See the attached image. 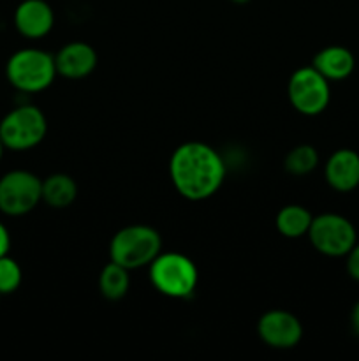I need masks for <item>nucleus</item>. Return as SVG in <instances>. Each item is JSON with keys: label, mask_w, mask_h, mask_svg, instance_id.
<instances>
[{"label": "nucleus", "mask_w": 359, "mask_h": 361, "mask_svg": "<svg viewBox=\"0 0 359 361\" xmlns=\"http://www.w3.org/2000/svg\"><path fill=\"white\" fill-rule=\"evenodd\" d=\"M169 176L180 196L189 201H204L217 194L224 183V159L203 141H187L172 152Z\"/></svg>", "instance_id": "nucleus-1"}, {"label": "nucleus", "mask_w": 359, "mask_h": 361, "mask_svg": "<svg viewBox=\"0 0 359 361\" xmlns=\"http://www.w3.org/2000/svg\"><path fill=\"white\" fill-rule=\"evenodd\" d=\"M56 73L55 56L39 48L14 51L6 63V78L18 92L37 94L53 85Z\"/></svg>", "instance_id": "nucleus-2"}, {"label": "nucleus", "mask_w": 359, "mask_h": 361, "mask_svg": "<svg viewBox=\"0 0 359 361\" xmlns=\"http://www.w3.org/2000/svg\"><path fill=\"white\" fill-rule=\"evenodd\" d=\"M162 252V238L158 231L146 224H130L115 233L109 242V257L127 270L150 267Z\"/></svg>", "instance_id": "nucleus-3"}, {"label": "nucleus", "mask_w": 359, "mask_h": 361, "mask_svg": "<svg viewBox=\"0 0 359 361\" xmlns=\"http://www.w3.org/2000/svg\"><path fill=\"white\" fill-rule=\"evenodd\" d=\"M150 282L168 298H190L196 293L199 271L185 254L160 252L150 263Z\"/></svg>", "instance_id": "nucleus-4"}, {"label": "nucleus", "mask_w": 359, "mask_h": 361, "mask_svg": "<svg viewBox=\"0 0 359 361\" xmlns=\"http://www.w3.org/2000/svg\"><path fill=\"white\" fill-rule=\"evenodd\" d=\"M48 133L46 115L34 104H20L0 120V137L7 150L27 152L42 143Z\"/></svg>", "instance_id": "nucleus-5"}, {"label": "nucleus", "mask_w": 359, "mask_h": 361, "mask_svg": "<svg viewBox=\"0 0 359 361\" xmlns=\"http://www.w3.org/2000/svg\"><path fill=\"white\" fill-rule=\"evenodd\" d=\"M42 201V180L27 169H13L0 178V212L21 217Z\"/></svg>", "instance_id": "nucleus-6"}, {"label": "nucleus", "mask_w": 359, "mask_h": 361, "mask_svg": "<svg viewBox=\"0 0 359 361\" xmlns=\"http://www.w3.org/2000/svg\"><path fill=\"white\" fill-rule=\"evenodd\" d=\"M287 95L292 108L301 115H320L331 101L329 81L313 66L299 67L289 78Z\"/></svg>", "instance_id": "nucleus-7"}, {"label": "nucleus", "mask_w": 359, "mask_h": 361, "mask_svg": "<svg viewBox=\"0 0 359 361\" xmlns=\"http://www.w3.org/2000/svg\"><path fill=\"white\" fill-rule=\"evenodd\" d=\"M317 252L327 257L347 256L358 242L355 228L348 219L338 214H322L313 217L306 235Z\"/></svg>", "instance_id": "nucleus-8"}, {"label": "nucleus", "mask_w": 359, "mask_h": 361, "mask_svg": "<svg viewBox=\"0 0 359 361\" xmlns=\"http://www.w3.org/2000/svg\"><path fill=\"white\" fill-rule=\"evenodd\" d=\"M257 335L271 349H292L301 342L303 324L287 310H267L259 317Z\"/></svg>", "instance_id": "nucleus-9"}, {"label": "nucleus", "mask_w": 359, "mask_h": 361, "mask_svg": "<svg viewBox=\"0 0 359 361\" xmlns=\"http://www.w3.org/2000/svg\"><path fill=\"white\" fill-rule=\"evenodd\" d=\"M55 13L46 0H23L14 11V27L23 37L42 39L53 30Z\"/></svg>", "instance_id": "nucleus-10"}, {"label": "nucleus", "mask_w": 359, "mask_h": 361, "mask_svg": "<svg viewBox=\"0 0 359 361\" xmlns=\"http://www.w3.org/2000/svg\"><path fill=\"white\" fill-rule=\"evenodd\" d=\"M99 62L97 51L88 42L73 41L62 46L55 55L56 73L67 80H83L90 76Z\"/></svg>", "instance_id": "nucleus-11"}, {"label": "nucleus", "mask_w": 359, "mask_h": 361, "mask_svg": "<svg viewBox=\"0 0 359 361\" xmlns=\"http://www.w3.org/2000/svg\"><path fill=\"white\" fill-rule=\"evenodd\" d=\"M326 182L338 192H351L359 185V154L348 148L336 150L324 168Z\"/></svg>", "instance_id": "nucleus-12"}, {"label": "nucleus", "mask_w": 359, "mask_h": 361, "mask_svg": "<svg viewBox=\"0 0 359 361\" xmlns=\"http://www.w3.org/2000/svg\"><path fill=\"white\" fill-rule=\"evenodd\" d=\"M313 67L327 81H341L352 74L355 67L354 55L344 46H327L313 56Z\"/></svg>", "instance_id": "nucleus-13"}, {"label": "nucleus", "mask_w": 359, "mask_h": 361, "mask_svg": "<svg viewBox=\"0 0 359 361\" xmlns=\"http://www.w3.org/2000/svg\"><path fill=\"white\" fill-rule=\"evenodd\" d=\"M77 197V183L65 173H55L42 180V201L55 210L69 208Z\"/></svg>", "instance_id": "nucleus-14"}, {"label": "nucleus", "mask_w": 359, "mask_h": 361, "mask_svg": "<svg viewBox=\"0 0 359 361\" xmlns=\"http://www.w3.org/2000/svg\"><path fill=\"white\" fill-rule=\"evenodd\" d=\"M312 221L313 215L305 207H301V204H287L277 214L275 224H277L278 233L282 236L296 240L308 235Z\"/></svg>", "instance_id": "nucleus-15"}, {"label": "nucleus", "mask_w": 359, "mask_h": 361, "mask_svg": "<svg viewBox=\"0 0 359 361\" xmlns=\"http://www.w3.org/2000/svg\"><path fill=\"white\" fill-rule=\"evenodd\" d=\"M129 271L130 270H127L122 264L115 263V261L106 264L101 270V275H99V289H101V295L106 300H109V302L122 300L129 293L130 288Z\"/></svg>", "instance_id": "nucleus-16"}, {"label": "nucleus", "mask_w": 359, "mask_h": 361, "mask_svg": "<svg viewBox=\"0 0 359 361\" xmlns=\"http://www.w3.org/2000/svg\"><path fill=\"white\" fill-rule=\"evenodd\" d=\"M285 171L292 176L310 175L319 166V152L312 145H298L285 157Z\"/></svg>", "instance_id": "nucleus-17"}, {"label": "nucleus", "mask_w": 359, "mask_h": 361, "mask_svg": "<svg viewBox=\"0 0 359 361\" xmlns=\"http://www.w3.org/2000/svg\"><path fill=\"white\" fill-rule=\"evenodd\" d=\"M21 281H23V271L18 261L9 257V254L0 257V296L16 293Z\"/></svg>", "instance_id": "nucleus-18"}, {"label": "nucleus", "mask_w": 359, "mask_h": 361, "mask_svg": "<svg viewBox=\"0 0 359 361\" xmlns=\"http://www.w3.org/2000/svg\"><path fill=\"white\" fill-rule=\"evenodd\" d=\"M347 271L354 281L359 282V243L355 242V245L348 250L347 254Z\"/></svg>", "instance_id": "nucleus-19"}, {"label": "nucleus", "mask_w": 359, "mask_h": 361, "mask_svg": "<svg viewBox=\"0 0 359 361\" xmlns=\"http://www.w3.org/2000/svg\"><path fill=\"white\" fill-rule=\"evenodd\" d=\"M9 249H11V235L9 231H7L6 226L0 222V257L9 254Z\"/></svg>", "instance_id": "nucleus-20"}, {"label": "nucleus", "mask_w": 359, "mask_h": 361, "mask_svg": "<svg viewBox=\"0 0 359 361\" xmlns=\"http://www.w3.org/2000/svg\"><path fill=\"white\" fill-rule=\"evenodd\" d=\"M351 323H352V330L355 331V335H359V302L355 303L354 309H352Z\"/></svg>", "instance_id": "nucleus-21"}, {"label": "nucleus", "mask_w": 359, "mask_h": 361, "mask_svg": "<svg viewBox=\"0 0 359 361\" xmlns=\"http://www.w3.org/2000/svg\"><path fill=\"white\" fill-rule=\"evenodd\" d=\"M7 148H6V145H4V141H2V137H0V161H2V157H4V152H6Z\"/></svg>", "instance_id": "nucleus-22"}, {"label": "nucleus", "mask_w": 359, "mask_h": 361, "mask_svg": "<svg viewBox=\"0 0 359 361\" xmlns=\"http://www.w3.org/2000/svg\"><path fill=\"white\" fill-rule=\"evenodd\" d=\"M231 2H234V4H246V2H250V0H231Z\"/></svg>", "instance_id": "nucleus-23"}]
</instances>
